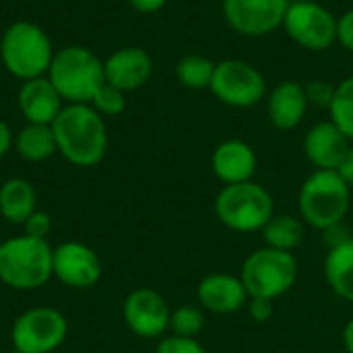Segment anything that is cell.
Listing matches in <instances>:
<instances>
[{
	"label": "cell",
	"instance_id": "74e56055",
	"mask_svg": "<svg viewBox=\"0 0 353 353\" xmlns=\"http://www.w3.org/2000/svg\"><path fill=\"white\" fill-rule=\"evenodd\" d=\"M290 2H319V0H290Z\"/></svg>",
	"mask_w": 353,
	"mask_h": 353
},
{
	"label": "cell",
	"instance_id": "8fae6325",
	"mask_svg": "<svg viewBox=\"0 0 353 353\" xmlns=\"http://www.w3.org/2000/svg\"><path fill=\"white\" fill-rule=\"evenodd\" d=\"M290 0H223L228 25L246 37H265L283 27Z\"/></svg>",
	"mask_w": 353,
	"mask_h": 353
},
{
	"label": "cell",
	"instance_id": "d4e9b609",
	"mask_svg": "<svg viewBox=\"0 0 353 353\" xmlns=\"http://www.w3.org/2000/svg\"><path fill=\"white\" fill-rule=\"evenodd\" d=\"M331 122L353 143V77L335 85V95L329 105Z\"/></svg>",
	"mask_w": 353,
	"mask_h": 353
},
{
	"label": "cell",
	"instance_id": "44dd1931",
	"mask_svg": "<svg viewBox=\"0 0 353 353\" xmlns=\"http://www.w3.org/2000/svg\"><path fill=\"white\" fill-rule=\"evenodd\" d=\"M325 279L337 298L353 304V240L329 250L325 259Z\"/></svg>",
	"mask_w": 353,
	"mask_h": 353
},
{
	"label": "cell",
	"instance_id": "5b68a950",
	"mask_svg": "<svg viewBox=\"0 0 353 353\" xmlns=\"http://www.w3.org/2000/svg\"><path fill=\"white\" fill-rule=\"evenodd\" d=\"M352 205V188L335 170H316L300 186V219L314 230H329L343 223Z\"/></svg>",
	"mask_w": 353,
	"mask_h": 353
},
{
	"label": "cell",
	"instance_id": "7a4b0ae2",
	"mask_svg": "<svg viewBox=\"0 0 353 353\" xmlns=\"http://www.w3.org/2000/svg\"><path fill=\"white\" fill-rule=\"evenodd\" d=\"M64 103H91L97 89L105 83L103 60L85 46H64L54 52L46 74Z\"/></svg>",
	"mask_w": 353,
	"mask_h": 353
},
{
	"label": "cell",
	"instance_id": "ba28073f",
	"mask_svg": "<svg viewBox=\"0 0 353 353\" xmlns=\"http://www.w3.org/2000/svg\"><path fill=\"white\" fill-rule=\"evenodd\" d=\"M211 93L230 108H252L267 95V81L263 72L238 58L215 62Z\"/></svg>",
	"mask_w": 353,
	"mask_h": 353
},
{
	"label": "cell",
	"instance_id": "ffe728a7",
	"mask_svg": "<svg viewBox=\"0 0 353 353\" xmlns=\"http://www.w3.org/2000/svg\"><path fill=\"white\" fill-rule=\"evenodd\" d=\"M37 211V194L25 178H10L0 184V215L8 223L23 225Z\"/></svg>",
	"mask_w": 353,
	"mask_h": 353
},
{
	"label": "cell",
	"instance_id": "603a6c76",
	"mask_svg": "<svg viewBox=\"0 0 353 353\" xmlns=\"http://www.w3.org/2000/svg\"><path fill=\"white\" fill-rule=\"evenodd\" d=\"M261 232L265 246L283 252H294L304 242V221L294 215H273Z\"/></svg>",
	"mask_w": 353,
	"mask_h": 353
},
{
	"label": "cell",
	"instance_id": "f546056e",
	"mask_svg": "<svg viewBox=\"0 0 353 353\" xmlns=\"http://www.w3.org/2000/svg\"><path fill=\"white\" fill-rule=\"evenodd\" d=\"M23 230L27 236L31 238H39V240H48V234L52 230V219L48 213L43 211H35L27 217V221L23 223Z\"/></svg>",
	"mask_w": 353,
	"mask_h": 353
},
{
	"label": "cell",
	"instance_id": "6da1fadb",
	"mask_svg": "<svg viewBox=\"0 0 353 353\" xmlns=\"http://www.w3.org/2000/svg\"><path fill=\"white\" fill-rule=\"evenodd\" d=\"M58 153L77 168H93L108 153L103 116L89 103H66L52 122Z\"/></svg>",
	"mask_w": 353,
	"mask_h": 353
},
{
	"label": "cell",
	"instance_id": "f1b7e54d",
	"mask_svg": "<svg viewBox=\"0 0 353 353\" xmlns=\"http://www.w3.org/2000/svg\"><path fill=\"white\" fill-rule=\"evenodd\" d=\"M304 89H306V97H308L310 105L329 110V105L333 101V95H335V85L333 83L323 81V79H314L312 83L304 85Z\"/></svg>",
	"mask_w": 353,
	"mask_h": 353
},
{
	"label": "cell",
	"instance_id": "3957f363",
	"mask_svg": "<svg viewBox=\"0 0 353 353\" xmlns=\"http://www.w3.org/2000/svg\"><path fill=\"white\" fill-rule=\"evenodd\" d=\"M54 52L48 33L31 21L10 23L0 37V60L4 68L23 83L46 77Z\"/></svg>",
	"mask_w": 353,
	"mask_h": 353
},
{
	"label": "cell",
	"instance_id": "d6986e66",
	"mask_svg": "<svg viewBox=\"0 0 353 353\" xmlns=\"http://www.w3.org/2000/svg\"><path fill=\"white\" fill-rule=\"evenodd\" d=\"M310 103L306 97V89L298 81H283L273 87L267 97V114L269 122L277 130H294L306 118Z\"/></svg>",
	"mask_w": 353,
	"mask_h": 353
},
{
	"label": "cell",
	"instance_id": "484cf974",
	"mask_svg": "<svg viewBox=\"0 0 353 353\" xmlns=\"http://www.w3.org/2000/svg\"><path fill=\"white\" fill-rule=\"evenodd\" d=\"M205 329V310L201 306H180L170 314V331L178 337L196 339Z\"/></svg>",
	"mask_w": 353,
	"mask_h": 353
},
{
	"label": "cell",
	"instance_id": "d6a6232c",
	"mask_svg": "<svg viewBox=\"0 0 353 353\" xmlns=\"http://www.w3.org/2000/svg\"><path fill=\"white\" fill-rule=\"evenodd\" d=\"M325 236H327L329 250H331V248H337V246H341V244H345V242L353 240L352 236H350V232L345 230V225H343V223H337V225H333V228L325 230Z\"/></svg>",
	"mask_w": 353,
	"mask_h": 353
},
{
	"label": "cell",
	"instance_id": "52a82bcc",
	"mask_svg": "<svg viewBox=\"0 0 353 353\" xmlns=\"http://www.w3.org/2000/svg\"><path fill=\"white\" fill-rule=\"evenodd\" d=\"M240 279L248 292V298L275 302L296 285L298 261L292 252L263 246L246 256Z\"/></svg>",
	"mask_w": 353,
	"mask_h": 353
},
{
	"label": "cell",
	"instance_id": "4dcf8cb0",
	"mask_svg": "<svg viewBox=\"0 0 353 353\" xmlns=\"http://www.w3.org/2000/svg\"><path fill=\"white\" fill-rule=\"evenodd\" d=\"M246 310L250 314V319L254 323H267L271 321L275 308H273V302L271 300H263V298H250L248 304H246Z\"/></svg>",
	"mask_w": 353,
	"mask_h": 353
},
{
	"label": "cell",
	"instance_id": "7c38bea8",
	"mask_svg": "<svg viewBox=\"0 0 353 353\" xmlns=\"http://www.w3.org/2000/svg\"><path fill=\"white\" fill-rule=\"evenodd\" d=\"M170 314L172 310L165 298L151 288L130 292L122 306L126 327L143 339H157L170 331Z\"/></svg>",
	"mask_w": 353,
	"mask_h": 353
},
{
	"label": "cell",
	"instance_id": "836d02e7",
	"mask_svg": "<svg viewBox=\"0 0 353 353\" xmlns=\"http://www.w3.org/2000/svg\"><path fill=\"white\" fill-rule=\"evenodd\" d=\"M339 176H341V180L353 188V145L347 149V153H345V157L341 159V163H339V168L335 170Z\"/></svg>",
	"mask_w": 353,
	"mask_h": 353
},
{
	"label": "cell",
	"instance_id": "5bb4252c",
	"mask_svg": "<svg viewBox=\"0 0 353 353\" xmlns=\"http://www.w3.org/2000/svg\"><path fill=\"white\" fill-rule=\"evenodd\" d=\"M105 83L130 93L147 85L153 74V58L137 46L120 48L103 60Z\"/></svg>",
	"mask_w": 353,
	"mask_h": 353
},
{
	"label": "cell",
	"instance_id": "83f0119b",
	"mask_svg": "<svg viewBox=\"0 0 353 353\" xmlns=\"http://www.w3.org/2000/svg\"><path fill=\"white\" fill-rule=\"evenodd\" d=\"M155 353H207V350L201 345L199 339L192 337H178V335H170V337H161Z\"/></svg>",
	"mask_w": 353,
	"mask_h": 353
},
{
	"label": "cell",
	"instance_id": "e0dca14e",
	"mask_svg": "<svg viewBox=\"0 0 353 353\" xmlns=\"http://www.w3.org/2000/svg\"><path fill=\"white\" fill-rule=\"evenodd\" d=\"M17 101L27 124H50V126L66 105L48 77L25 81L19 89Z\"/></svg>",
	"mask_w": 353,
	"mask_h": 353
},
{
	"label": "cell",
	"instance_id": "d590c367",
	"mask_svg": "<svg viewBox=\"0 0 353 353\" xmlns=\"http://www.w3.org/2000/svg\"><path fill=\"white\" fill-rule=\"evenodd\" d=\"M14 145V137H12V130H10V126L4 122V120H0V159L10 151V147Z\"/></svg>",
	"mask_w": 353,
	"mask_h": 353
},
{
	"label": "cell",
	"instance_id": "cb8c5ba5",
	"mask_svg": "<svg viewBox=\"0 0 353 353\" xmlns=\"http://www.w3.org/2000/svg\"><path fill=\"white\" fill-rule=\"evenodd\" d=\"M215 72V62L201 56L188 54L182 56L176 64V79L186 89H209Z\"/></svg>",
	"mask_w": 353,
	"mask_h": 353
},
{
	"label": "cell",
	"instance_id": "9c48e42d",
	"mask_svg": "<svg viewBox=\"0 0 353 353\" xmlns=\"http://www.w3.org/2000/svg\"><path fill=\"white\" fill-rule=\"evenodd\" d=\"M66 335L68 323L64 314L50 306H37L14 321L10 341L12 350L21 353H52L64 343Z\"/></svg>",
	"mask_w": 353,
	"mask_h": 353
},
{
	"label": "cell",
	"instance_id": "f35d334b",
	"mask_svg": "<svg viewBox=\"0 0 353 353\" xmlns=\"http://www.w3.org/2000/svg\"><path fill=\"white\" fill-rule=\"evenodd\" d=\"M8 353H21V352H17V350H12V352H8Z\"/></svg>",
	"mask_w": 353,
	"mask_h": 353
},
{
	"label": "cell",
	"instance_id": "277c9868",
	"mask_svg": "<svg viewBox=\"0 0 353 353\" xmlns=\"http://www.w3.org/2000/svg\"><path fill=\"white\" fill-rule=\"evenodd\" d=\"M54 248L48 240L27 234L8 238L0 244V281L19 292L43 288L52 277Z\"/></svg>",
	"mask_w": 353,
	"mask_h": 353
},
{
	"label": "cell",
	"instance_id": "8d00e7d4",
	"mask_svg": "<svg viewBox=\"0 0 353 353\" xmlns=\"http://www.w3.org/2000/svg\"><path fill=\"white\" fill-rule=\"evenodd\" d=\"M343 347L347 353H353V319L343 329Z\"/></svg>",
	"mask_w": 353,
	"mask_h": 353
},
{
	"label": "cell",
	"instance_id": "2e32d148",
	"mask_svg": "<svg viewBox=\"0 0 353 353\" xmlns=\"http://www.w3.org/2000/svg\"><path fill=\"white\" fill-rule=\"evenodd\" d=\"M256 163L254 149L240 139L219 143L211 157V170L223 186L250 182L256 172Z\"/></svg>",
	"mask_w": 353,
	"mask_h": 353
},
{
	"label": "cell",
	"instance_id": "1f68e13d",
	"mask_svg": "<svg viewBox=\"0 0 353 353\" xmlns=\"http://www.w3.org/2000/svg\"><path fill=\"white\" fill-rule=\"evenodd\" d=\"M337 41L347 50L353 52V8L345 10L337 19Z\"/></svg>",
	"mask_w": 353,
	"mask_h": 353
},
{
	"label": "cell",
	"instance_id": "8992f818",
	"mask_svg": "<svg viewBox=\"0 0 353 353\" xmlns=\"http://www.w3.org/2000/svg\"><path fill=\"white\" fill-rule=\"evenodd\" d=\"M215 217L221 225L238 234L261 232L275 215L271 192L259 182L230 184L219 190L213 203Z\"/></svg>",
	"mask_w": 353,
	"mask_h": 353
},
{
	"label": "cell",
	"instance_id": "30bf717a",
	"mask_svg": "<svg viewBox=\"0 0 353 353\" xmlns=\"http://www.w3.org/2000/svg\"><path fill=\"white\" fill-rule=\"evenodd\" d=\"M283 29L294 43L310 52H325L337 41V17L321 2H292Z\"/></svg>",
	"mask_w": 353,
	"mask_h": 353
},
{
	"label": "cell",
	"instance_id": "7402d4cb",
	"mask_svg": "<svg viewBox=\"0 0 353 353\" xmlns=\"http://www.w3.org/2000/svg\"><path fill=\"white\" fill-rule=\"evenodd\" d=\"M14 151L29 163H39L58 153L56 137L50 124H25L14 137Z\"/></svg>",
	"mask_w": 353,
	"mask_h": 353
},
{
	"label": "cell",
	"instance_id": "4316f807",
	"mask_svg": "<svg viewBox=\"0 0 353 353\" xmlns=\"http://www.w3.org/2000/svg\"><path fill=\"white\" fill-rule=\"evenodd\" d=\"M101 116H120L126 110V93L103 83L89 103Z\"/></svg>",
	"mask_w": 353,
	"mask_h": 353
},
{
	"label": "cell",
	"instance_id": "9a60e30c",
	"mask_svg": "<svg viewBox=\"0 0 353 353\" xmlns=\"http://www.w3.org/2000/svg\"><path fill=\"white\" fill-rule=\"evenodd\" d=\"M199 306L213 314H234L248 304V292L240 275L211 273L201 279L196 288Z\"/></svg>",
	"mask_w": 353,
	"mask_h": 353
},
{
	"label": "cell",
	"instance_id": "e575fe53",
	"mask_svg": "<svg viewBox=\"0 0 353 353\" xmlns=\"http://www.w3.org/2000/svg\"><path fill=\"white\" fill-rule=\"evenodd\" d=\"M128 2L134 10L149 14V12H157L159 8H163L168 0H128Z\"/></svg>",
	"mask_w": 353,
	"mask_h": 353
},
{
	"label": "cell",
	"instance_id": "ac0fdd59",
	"mask_svg": "<svg viewBox=\"0 0 353 353\" xmlns=\"http://www.w3.org/2000/svg\"><path fill=\"white\" fill-rule=\"evenodd\" d=\"M352 141L331 122L314 124L304 137V153L316 170H337Z\"/></svg>",
	"mask_w": 353,
	"mask_h": 353
},
{
	"label": "cell",
	"instance_id": "4fadbf2b",
	"mask_svg": "<svg viewBox=\"0 0 353 353\" xmlns=\"http://www.w3.org/2000/svg\"><path fill=\"white\" fill-rule=\"evenodd\" d=\"M54 277L70 290H89L101 279V261L83 242H64L52 254Z\"/></svg>",
	"mask_w": 353,
	"mask_h": 353
}]
</instances>
